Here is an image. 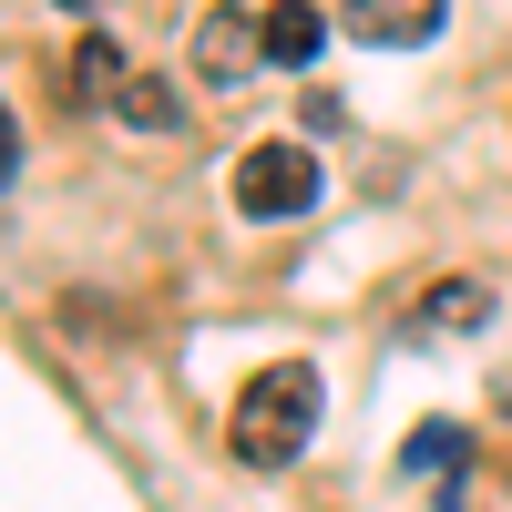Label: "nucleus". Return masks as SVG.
<instances>
[{
    "mask_svg": "<svg viewBox=\"0 0 512 512\" xmlns=\"http://www.w3.org/2000/svg\"><path fill=\"white\" fill-rule=\"evenodd\" d=\"M226 441H236L246 472H287V461L318 441V369H308V359H267V369L236 390Z\"/></svg>",
    "mask_w": 512,
    "mask_h": 512,
    "instance_id": "1",
    "label": "nucleus"
},
{
    "mask_svg": "<svg viewBox=\"0 0 512 512\" xmlns=\"http://www.w3.org/2000/svg\"><path fill=\"white\" fill-rule=\"evenodd\" d=\"M318 195H328V175H318V154H308V144L267 134V144H246V154H236V205H246L256 226H287V216H308Z\"/></svg>",
    "mask_w": 512,
    "mask_h": 512,
    "instance_id": "2",
    "label": "nucleus"
},
{
    "mask_svg": "<svg viewBox=\"0 0 512 512\" xmlns=\"http://www.w3.org/2000/svg\"><path fill=\"white\" fill-rule=\"evenodd\" d=\"M256 62H267V21L236 11V0H216V11L195 21V72L205 82H246Z\"/></svg>",
    "mask_w": 512,
    "mask_h": 512,
    "instance_id": "3",
    "label": "nucleus"
},
{
    "mask_svg": "<svg viewBox=\"0 0 512 512\" xmlns=\"http://www.w3.org/2000/svg\"><path fill=\"white\" fill-rule=\"evenodd\" d=\"M349 41H379V52H420L441 31V0H338Z\"/></svg>",
    "mask_w": 512,
    "mask_h": 512,
    "instance_id": "4",
    "label": "nucleus"
},
{
    "mask_svg": "<svg viewBox=\"0 0 512 512\" xmlns=\"http://www.w3.org/2000/svg\"><path fill=\"white\" fill-rule=\"evenodd\" d=\"M72 93L93 103V113H123V93H134V62H123L113 31H82V52H72Z\"/></svg>",
    "mask_w": 512,
    "mask_h": 512,
    "instance_id": "5",
    "label": "nucleus"
},
{
    "mask_svg": "<svg viewBox=\"0 0 512 512\" xmlns=\"http://www.w3.org/2000/svg\"><path fill=\"white\" fill-rule=\"evenodd\" d=\"M482 318H492V287H482V277H441V287L410 308V338H461V328H482Z\"/></svg>",
    "mask_w": 512,
    "mask_h": 512,
    "instance_id": "6",
    "label": "nucleus"
},
{
    "mask_svg": "<svg viewBox=\"0 0 512 512\" xmlns=\"http://www.w3.org/2000/svg\"><path fill=\"white\" fill-rule=\"evenodd\" d=\"M318 41H328V21L308 11V0H277V11H267V62L308 72V62H318Z\"/></svg>",
    "mask_w": 512,
    "mask_h": 512,
    "instance_id": "7",
    "label": "nucleus"
},
{
    "mask_svg": "<svg viewBox=\"0 0 512 512\" xmlns=\"http://www.w3.org/2000/svg\"><path fill=\"white\" fill-rule=\"evenodd\" d=\"M400 461H410V472H461V461H472V431H461V420H420Z\"/></svg>",
    "mask_w": 512,
    "mask_h": 512,
    "instance_id": "8",
    "label": "nucleus"
},
{
    "mask_svg": "<svg viewBox=\"0 0 512 512\" xmlns=\"http://www.w3.org/2000/svg\"><path fill=\"white\" fill-rule=\"evenodd\" d=\"M123 123H134V134H175V123H185V103H175V82H154V72H134V93H123Z\"/></svg>",
    "mask_w": 512,
    "mask_h": 512,
    "instance_id": "9",
    "label": "nucleus"
}]
</instances>
